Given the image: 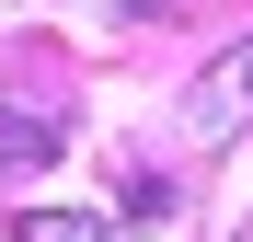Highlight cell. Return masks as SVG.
Instances as JSON below:
<instances>
[{"instance_id":"cell-1","label":"cell","mask_w":253,"mask_h":242,"mask_svg":"<svg viewBox=\"0 0 253 242\" xmlns=\"http://www.w3.org/2000/svg\"><path fill=\"white\" fill-rule=\"evenodd\" d=\"M184 127H196V150H219V139L253 127V35H242L230 58H207V81L184 93Z\"/></svg>"},{"instance_id":"cell-2","label":"cell","mask_w":253,"mask_h":242,"mask_svg":"<svg viewBox=\"0 0 253 242\" xmlns=\"http://www.w3.org/2000/svg\"><path fill=\"white\" fill-rule=\"evenodd\" d=\"M58 115L46 104H0V185H35V173H46V161H58Z\"/></svg>"},{"instance_id":"cell-3","label":"cell","mask_w":253,"mask_h":242,"mask_svg":"<svg viewBox=\"0 0 253 242\" xmlns=\"http://www.w3.org/2000/svg\"><path fill=\"white\" fill-rule=\"evenodd\" d=\"M12 242H104V208H12Z\"/></svg>"},{"instance_id":"cell-4","label":"cell","mask_w":253,"mask_h":242,"mask_svg":"<svg viewBox=\"0 0 253 242\" xmlns=\"http://www.w3.org/2000/svg\"><path fill=\"white\" fill-rule=\"evenodd\" d=\"M104 23H173V0H92Z\"/></svg>"}]
</instances>
